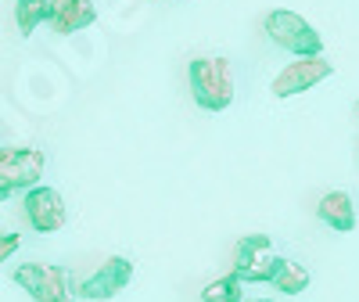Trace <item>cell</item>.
I'll return each mask as SVG.
<instances>
[{"instance_id":"13","label":"cell","mask_w":359,"mask_h":302,"mask_svg":"<svg viewBox=\"0 0 359 302\" xmlns=\"http://www.w3.org/2000/svg\"><path fill=\"white\" fill-rule=\"evenodd\" d=\"M241 284H245V281L237 277V274L219 277V281H208V284H205V291H201V298H205V302H245Z\"/></svg>"},{"instance_id":"14","label":"cell","mask_w":359,"mask_h":302,"mask_svg":"<svg viewBox=\"0 0 359 302\" xmlns=\"http://www.w3.org/2000/svg\"><path fill=\"white\" fill-rule=\"evenodd\" d=\"M18 245H22L18 234H0V263H8V256H15Z\"/></svg>"},{"instance_id":"3","label":"cell","mask_w":359,"mask_h":302,"mask_svg":"<svg viewBox=\"0 0 359 302\" xmlns=\"http://www.w3.org/2000/svg\"><path fill=\"white\" fill-rule=\"evenodd\" d=\"M280 256L273 252V237L269 234H245L237 241V252H233V274L248 281V284H269L273 277Z\"/></svg>"},{"instance_id":"12","label":"cell","mask_w":359,"mask_h":302,"mask_svg":"<svg viewBox=\"0 0 359 302\" xmlns=\"http://www.w3.org/2000/svg\"><path fill=\"white\" fill-rule=\"evenodd\" d=\"M15 22L22 37H33L43 22H50V0H18L15 4Z\"/></svg>"},{"instance_id":"16","label":"cell","mask_w":359,"mask_h":302,"mask_svg":"<svg viewBox=\"0 0 359 302\" xmlns=\"http://www.w3.org/2000/svg\"><path fill=\"white\" fill-rule=\"evenodd\" d=\"M0 151H4V147H0Z\"/></svg>"},{"instance_id":"2","label":"cell","mask_w":359,"mask_h":302,"mask_svg":"<svg viewBox=\"0 0 359 302\" xmlns=\"http://www.w3.org/2000/svg\"><path fill=\"white\" fill-rule=\"evenodd\" d=\"M266 37L273 40L277 47L298 54V58H313V54H323V37L316 33V29L294 11H269L266 15Z\"/></svg>"},{"instance_id":"15","label":"cell","mask_w":359,"mask_h":302,"mask_svg":"<svg viewBox=\"0 0 359 302\" xmlns=\"http://www.w3.org/2000/svg\"><path fill=\"white\" fill-rule=\"evenodd\" d=\"M259 302H269V298H259Z\"/></svg>"},{"instance_id":"4","label":"cell","mask_w":359,"mask_h":302,"mask_svg":"<svg viewBox=\"0 0 359 302\" xmlns=\"http://www.w3.org/2000/svg\"><path fill=\"white\" fill-rule=\"evenodd\" d=\"M43 151L40 147H4L0 151V198L15 191H29L43 176Z\"/></svg>"},{"instance_id":"6","label":"cell","mask_w":359,"mask_h":302,"mask_svg":"<svg viewBox=\"0 0 359 302\" xmlns=\"http://www.w3.org/2000/svg\"><path fill=\"white\" fill-rule=\"evenodd\" d=\"M130 281H133V263L126 256H111L90 277L79 281V295L83 298H94V302H104V298H115Z\"/></svg>"},{"instance_id":"11","label":"cell","mask_w":359,"mask_h":302,"mask_svg":"<svg viewBox=\"0 0 359 302\" xmlns=\"http://www.w3.org/2000/svg\"><path fill=\"white\" fill-rule=\"evenodd\" d=\"M269 284H273L277 291H284V295H302L309 288V270L302 263H294V259H280L273 277H269Z\"/></svg>"},{"instance_id":"7","label":"cell","mask_w":359,"mask_h":302,"mask_svg":"<svg viewBox=\"0 0 359 302\" xmlns=\"http://www.w3.org/2000/svg\"><path fill=\"white\" fill-rule=\"evenodd\" d=\"M22 209H25L29 227H33L36 234H54V230L65 227V202H62V195H57L54 188H43V184L29 188Z\"/></svg>"},{"instance_id":"9","label":"cell","mask_w":359,"mask_h":302,"mask_svg":"<svg viewBox=\"0 0 359 302\" xmlns=\"http://www.w3.org/2000/svg\"><path fill=\"white\" fill-rule=\"evenodd\" d=\"M94 18H97L94 0H50V25H54V33H62V37L94 25Z\"/></svg>"},{"instance_id":"5","label":"cell","mask_w":359,"mask_h":302,"mask_svg":"<svg viewBox=\"0 0 359 302\" xmlns=\"http://www.w3.org/2000/svg\"><path fill=\"white\" fill-rule=\"evenodd\" d=\"M15 284L33 295V302H72L69 274L50 263H25L15 270Z\"/></svg>"},{"instance_id":"8","label":"cell","mask_w":359,"mask_h":302,"mask_svg":"<svg viewBox=\"0 0 359 302\" xmlns=\"http://www.w3.org/2000/svg\"><path fill=\"white\" fill-rule=\"evenodd\" d=\"M327 76H331V62H327L323 54H313V58H298V62H291L277 79H273V98H294L302 94V90H313L316 83H323Z\"/></svg>"},{"instance_id":"1","label":"cell","mask_w":359,"mask_h":302,"mask_svg":"<svg viewBox=\"0 0 359 302\" xmlns=\"http://www.w3.org/2000/svg\"><path fill=\"white\" fill-rule=\"evenodd\" d=\"M191 94L205 112H223L233 101V65L226 58H194L191 69Z\"/></svg>"},{"instance_id":"10","label":"cell","mask_w":359,"mask_h":302,"mask_svg":"<svg viewBox=\"0 0 359 302\" xmlns=\"http://www.w3.org/2000/svg\"><path fill=\"white\" fill-rule=\"evenodd\" d=\"M316 216L331 230H338V234L355 230V205H352V198L345 191H327L320 198V205H316Z\"/></svg>"}]
</instances>
